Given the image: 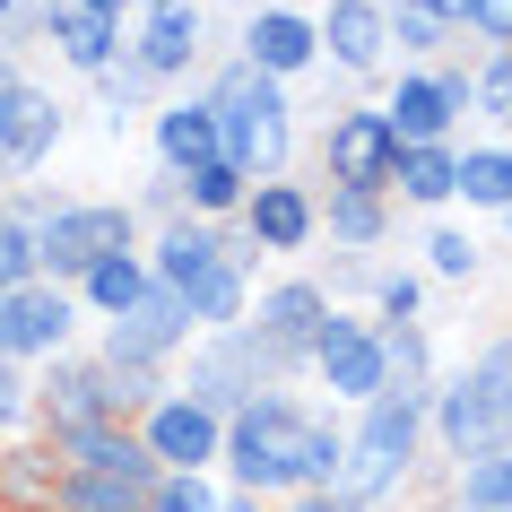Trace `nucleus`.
Returning a JSON list of instances; mask_svg holds the SVG:
<instances>
[{
  "instance_id": "obj_1",
  "label": "nucleus",
  "mask_w": 512,
  "mask_h": 512,
  "mask_svg": "<svg viewBox=\"0 0 512 512\" xmlns=\"http://www.w3.org/2000/svg\"><path fill=\"white\" fill-rule=\"evenodd\" d=\"M139 252H148V278L191 313V330L243 322V304L261 287V252H252L235 226H209V217H174V226H157Z\"/></svg>"
},
{
  "instance_id": "obj_2",
  "label": "nucleus",
  "mask_w": 512,
  "mask_h": 512,
  "mask_svg": "<svg viewBox=\"0 0 512 512\" xmlns=\"http://www.w3.org/2000/svg\"><path fill=\"white\" fill-rule=\"evenodd\" d=\"M200 96L217 113V157L235 165L243 183H278V174H296L304 157V113H296V87L261 79L252 61L217 53L200 70Z\"/></svg>"
},
{
  "instance_id": "obj_3",
  "label": "nucleus",
  "mask_w": 512,
  "mask_h": 512,
  "mask_svg": "<svg viewBox=\"0 0 512 512\" xmlns=\"http://www.w3.org/2000/svg\"><path fill=\"white\" fill-rule=\"evenodd\" d=\"M426 443H434V469H469V460L512 452V330H486L452 374H434Z\"/></svg>"
},
{
  "instance_id": "obj_4",
  "label": "nucleus",
  "mask_w": 512,
  "mask_h": 512,
  "mask_svg": "<svg viewBox=\"0 0 512 512\" xmlns=\"http://www.w3.org/2000/svg\"><path fill=\"white\" fill-rule=\"evenodd\" d=\"M434 486V443H426V400L417 391H382L348 408V460H339V495L374 512H400L408 495Z\"/></svg>"
},
{
  "instance_id": "obj_5",
  "label": "nucleus",
  "mask_w": 512,
  "mask_h": 512,
  "mask_svg": "<svg viewBox=\"0 0 512 512\" xmlns=\"http://www.w3.org/2000/svg\"><path fill=\"white\" fill-rule=\"evenodd\" d=\"M304 426H313V400H304V382L243 400L235 417H226L217 478L243 486V495H261V504H287V495H296V460H304Z\"/></svg>"
},
{
  "instance_id": "obj_6",
  "label": "nucleus",
  "mask_w": 512,
  "mask_h": 512,
  "mask_svg": "<svg viewBox=\"0 0 512 512\" xmlns=\"http://www.w3.org/2000/svg\"><path fill=\"white\" fill-rule=\"evenodd\" d=\"M165 382H174L183 400H200L209 417H235L243 400H261V391H287V365H278V356L261 348L243 322H226V330H200V339L183 348V365H174Z\"/></svg>"
},
{
  "instance_id": "obj_7",
  "label": "nucleus",
  "mask_w": 512,
  "mask_h": 512,
  "mask_svg": "<svg viewBox=\"0 0 512 512\" xmlns=\"http://www.w3.org/2000/svg\"><path fill=\"white\" fill-rule=\"evenodd\" d=\"M139 217L131 200H87V191H70L44 226H35V270L53 278V287H79L96 261H113V252H139Z\"/></svg>"
},
{
  "instance_id": "obj_8",
  "label": "nucleus",
  "mask_w": 512,
  "mask_h": 512,
  "mask_svg": "<svg viewBox=\"0 0 512 512\" xmlns=\"http://www.w3.org/2000/svg\"><path fill=\"white\" fill-rule=\"evenodd\" d=\"M339 313V304L322 296V278L313 270H278L252 287V304H243V330L261 339V348L287 365V382H304V365H313V339H322V322Z\"/></svg>"
},
{
  "instance_id": "obj_9",
  "label": "nucleus",
  "mask_w": 512,
  "mask_h": 512,
  "mask_svg": "<svg viewBox=\"0 0 512 512\" xmlns=\"http://www.w3.org/2000/svg\"><path fill=\"white\" fill-rule=\"evenodd\" d=\"M61 131H70V105H61L53 87L35 79L27 61L0 70V183H35L53 165Z\"/></svg>"
},
{
  "instance_id": "obj_10",
  "label": "nucleus",
  "mask_w": 512,
  "mask_h": 512,
  "mask_svg": "<svg viewBox=\"0 0 512 512\" xmlns=\"http://www.w3.org/2000/svg\"><path fill=\"white\" fill-rule=\"evenodd\" d=\"M304 382L322 391V408H365V400H382L391 391V374H382V330H374V313H330L322 322V339H313V365H304Z\"/></svg>"
},
{
  "instance_id": "obj_11",
  "label": "nucleus",
  "mask_w": 512,
  "mask_h": 512,
  "mask_svg": "<svg viewBox=\"0 0 512 512\" xmlns=\"http://www.w3.org/2000/svg\"><path fill=\"white\" fill-rule=\"evenodd\" d=\"M87 348V313L70 287H53V278H35V287H18V296H0V356L9 365H53V356Z\"/></svg>"
},
{
  "instance_id": "obj_12",
  "label": "nucleus",
  "mask_w": 512,
  "mask_h": 512,
  "mask_svg": "<svg viewBox=\"0 0 512 512\" xmlns=\"http://www.w3.org/2000/svg\"><path fill=\"white\" fill-rule=\"evenodd\" d=\"M191 339H200V330H191V313L165 296V287H148V296H139L122 322H105L96 339H87V348L105 356L113 374H174Z\"/></svg>"
},
{
  "instance_id": "obj_13",
  "label": "nucleus",
  "mask_w": 512,
  "mask_h": 512,
  "mask_svg": "<svg viewBox=\"0 0 512 512\" xmlns=\"http://www.w3.org/2000/svg\"><path fill=\"white\" fill-rule=\"evenodd\" d=\"M391 157H400V139H391V122L374 113V96L330 105V113H322V131H313V165H322V183L391 191Z\"/></svg>"
},
{
  "instance_id": "obj_14",
  "label": "nucleus",
  "mask_w": 512,
  "mask_h": 512,
  "mask_svg": "<svg viewBox=\"0 0 512 512\" xmlns=\"http://www.w3.org/2000/svg\"><path fill=\"white\" fill-rule=\"evenodd\" d=\"M235 235L261 252V261H304L322 243V191L304 174H278V183H252L235 209Z\"/></svg>"
},
{
  "instance_id": "obj_15",
  "label": "nucleus",
  "mask_w": 512,
  "mask_h": 512,
  "mask_svg": "<svg viewBox=\"0 0 512 512\" xmlns=\"http://www.w3.org/2000/svg\"><path fill=\"white\" fill-rule=\"evenodd\" d=\"M122 53L148 70V79L174 96V87H191L200 70H209V9L200 0H174V9H139L131 35H122Z\"/></svg>"
},
{
  "instance_id": "obj_16",
  "label": "nucleus",
  "mask_w": 512,
  "mask_h": 512,
  "mask_svg": "<svg viewBox=\"0 0 512 512\" xmlns=\"http://www.w3.org/2000/svg\"><path fill=\"white\" fill-rule=\"evenodd\" d=\"M235 61H252L261 79L296 87L322 70V27H313V9H287V0H252L235 27Z\"/></svg>"
},
{
  "instance_id": "obj_17",
  "label": "nucleus",
  "mask_w": 512,
  "mask_h": 512,
  "mask_svg": "<svg viewBox=\"0 0 512 512\" xmlns=\"http://www.w3.org/2000/svg\"><path fill=\"white\" fill-rule=\"evenodd\" d=\"M131 434H139V452L157 460V469H217V452H226V417H209L200 400H183L174 382L139 408Z\"/></svg>"
},
{
  "instance_id": "obj_18",
  "label": "nucleus",
  "mask_w": 512,
  "mask_h": 512,
  "mask_svg": "<svg viewBox=\"0 0 512 512\" xmlns=\"http://www.w3.org/2000/svg\"><path fill=\"white\" fill-rule=\"evenodd\" d=\"M313 27H322V70H330V79H348V87L391 79V27H382V0H322Z\"/></svg>"
},
{
  "instance_id": "obj_19",
  "label": "nucleus",
  "mask_w": 512,
  "mask_h": 512,
  "mask_svg": "<svg viewBox=\"0 0 512 512\" xmlns=\"http://www.w3.org/2000/svg\"><path fill=\"white\" fill-rule=\"evenodd\" d=\"M35 18H44L35 44H53V61L70 70V79H96L105 61H122V35H131V18L87 9V0H35Z\"/></svg>"
},
{
  "instance_id": "obj_20",
  "label": "nucleus",
  "mask_w": 512,
  "mask_h": 512,
  "mask_svg": "<svg viewBox=\"0 0 512 512\" xmlns=\"http://www.w3.org/2000/svg\"><path fill=\"white\" fill-rule=\"evenodd\" d=\"M148 157H157V174H174L183 183L191 165L217 157V113L200 87H174V96H157V113H148Z\"/></svg>"
},
{
  "instance_id": "obj_21",
  "label": "nucleus",
  "mask_w": 512,
  "mask_h": 512,
  "mask_svg": "<svg viewBox=\"0 0 512 512\" xmlns=\"http://www.w3.org/2000/svg\"><path fill=\"white\" fill-rule=\"evenodd\" d=\"M70 191L53 183H0V296H18V287H35V226L61 209Z\"/></svg>"
},
{
  "instance_id": "obj_22",
  "label": "nucleus",
  "mask_w": 512,
  "mask_h": 512,
  "mask_svg": "<svg viewBox=\"0 0 512 512\" xmlns=\"http://www.w3.org/2000/svg\"><path fill=\"white\" fill-rule=\"evenodd\" d=\"M322 191V235L330 252H374L391 243V226H400V209H391V191H356V183H313Z\"/></svg>"
},
{
  "instance_id": "obj_23",
  "label": "nucleus",
  "mask_w": 512,
  "mask_h": 512,
  "mask_svg": "<svg viewBox=\"0 0 512 512\" xmlns=\"http://www.w3.org/2000/svg\"><path fill=\"white\" fill-rule=\"evenodd\" d=\"M157 469H61L44 512H148Z\"/></svg>"
},
{
  "instance_id": "obj_24",
  "label": "nucleus",
  "mask_w": 512,
  "mask_h": 512,
  "mask_svg": "<svg viewBox=\"0 0 512 512\" xmlns=\"http://www.w3.org/2000/svg\"><path fill=\"white\" fill-rule=\"evenodd\" d=\"M452 209H478V217H504L512 209V139H460Z\"/></svg>"
},
{
  "instance_id": "obj_25",
  "label": "nucleus",
  "mask_w": 512,
  "mask_h": 512,
  "mask_svg": "<svg viewBox=\"0 0 512 512\" xmlns=\"http://www.w3.org/2000/svg\"><path fill=\"white\" fill-rule=\"evenodd\" d=\"M148 287H157V278H148V252H113V261H96V270H87L70 296H79L87 330H105V322H122V313H131Z\"/></svg>"
},
{
  "instance_id": "obj_26",
  "label": "nucleus",
  "mask_w": 512,
  "mask_h": 512,
  "mask_svg": "<svg viewBox=\"0 0 512 512\" xmlns=\"http://www.w3.org/2000/svg\"><path fill=\"white\" fill-rule=\"evenodd\" d=\"M53 478H61V460L44 434H9L0 443V512H44L53 504Z\"/></svg>"
},
{
  "instance_id": "obj_27",
  "label": "nucleus",
  "mask_w": 512,
  "mask_h": 512,
  "mask_svg": "<svg viewBox=\"0 0 512 512\" xmlns=\"http://www.w3.org/2000/svg\"><path fill=\"white\" fill-rule=\"evenodd\" d=\"M382 27H391V61H408V70H426V61L460 53L452 18H443L434 0H382Z\"/></svg>"
},
{
  "instance_id": "obj_28",
  "label": "nucleus",
  "mask_w": 512,
  "mask_h": 512,
  "mask_svg": "<svg viewBox=\"0 0 512 512\" xmlns=\"http://www.w3.org/2000/svg\"><path fill=\"white\" fill-rule=\"evenodd\" d=\"M452 165H460V139L452 148H400L391 157V209H452Z\"/></svg>"
},
{
  "instance_id": "obj_29",
  "label": "nucleus",
  "mask_w": 512,
  "mask_h": 512,
  "mask_svg": "<svg viewBox=\"0 0 512 512\" xmlns=\"http://www.w3.org/2000/svg\"><path fill=\"white\" fill-rule=\"evenodd\" d=\"M87 87H96V113H105V131H113V139L131 131V122H148V113H157V96H165V87L148 79V70H139L131 53H122V61H105V70H96Z\"/></svg>"
},
{
  "instance_id": "obj_30",
  "label": "nucleus",
  "mask_w": 512,
  "mask_h": 512,
  "mask_svg": "<svg viewBox=\"0 0 512 512\" xmlns=\"http://www.w3.org/2000/svg\"><path fill=\"white\" fill-rule=\"evenodd\" d=\"M374 330H382V374H391V391H417V400H434V374H443L434 330H426V322H374Z\"/></svg>"
},
{
  "instance_id": "obj_31",
  "label": "nucleus",
  "mask_w": 512,
  "mask_h": 512,
  "mask_svg": "<svg viewBox=\"0 0 512 512\" xmlns=\"http://www.w3.org/2000/svg\"><path fill=\"white\" fill-rule=\"evenodd\" d=\"M44 443H53L61 469H157L131 426H70V434H44Z\"/></svg>"
},
{
  "instance_id": "obj_32",
  "label": "nucleus",
  "mask_w": 512,
  "mask_h": 512,
  "mask_svg": "<svg viewBox=\"0 0 512 512\" xmlns=\"http://www.w3.org/2000/svg\"><path fill=\"white\" fill-rule=\"evenodd\" d=\"M243 174L226 157H209V165H191L183 174V217H209V226H235V209H243Z\"/></svg>"
},
{
  "instance_id": "obj_33",
  "label": "nucleus",
  "mask_w": 512,
  "mask_h": 512,
  "mask_svg": "<svg viewBox=\"0 0 512 512\" xmlns=\"http://www.w3.org/2000/svg\"><path fill=\"white\" fill-rule=\"evenodd\" d=\"M469 53H512V0H434Z\"/></svg>"
},
{
  "instance_id": "obj_34",
  "label": "nucleus",
  "mask_w": 512,
  "mask_h": 512,
  "mask_svg": "<svg viewBox=\"0 0 512 512\" xmlns=\"http://www.w3.org/2000/svg\"><path fill=\"white\" fill-rule=\"evenodd\" d=\"M426 278H443V287H478V278H486V243L469 235V226H434V235H426Z\"/></svg>"
},
{
  "instance_id": "obj_35",
  "label": "nucleus",
  "mask_w": 512,
  "mask_h": 512,
  "mask_svg": "<svg viewBox=\"0 0 512 512\" xmlns=\"http://www.w3.org/2000/svg\"><path fill=\"white\" fill-rule=\"evenodd\" d=\"M374 322H426V270H408V261H382L374 270V296H365Z\"/></svg>"
},
{
  "instance_id": "obj_36",
  "label": "nucleus",
  "mask_w": 512,
  "mask_h": 512,
  "mask_svg": "<svg viewBox=\"0 0 512 512\" xmlns=\"http://www.w3.org/2000/svg\"><path fill=\"white\" fill-rule=\"evenodd\" d=\"M504 113H512V53H469V122L504 131Z\"/></svg>"
},
{
  "instance_id": "obj_37",
  "label": "nucleus",
  "mask_w": 512,
  "mask_h": 512,
  "mask_svg": "<svg viewBox=\"0 0 512 512\" xmlns=\"http://www.w3.org/2000/svg\"><path fill=\"white\" fill-rule=\"evenodd\" d=\"M374 270H382L374 252H330L313 278H322V296L339 304V313H365V296H374Z\"/></svg>"
},
{
  "instance_id": "obj_38",
  "label": "nucleus",
  "mask_w": 512,
  "mask_h": 512,
  "mask_svg": "<svg viewBox=\"0 0 512 512\" xmlns=\"http://www.w3.org/2000/svg\"><path fill=\"white\" fill-rule=\"evenodd\" d=\"M217 469H157V495H148V512H217Z\"/></svg>"
},
{
  "instance_id": "obj_39",
  "label": "nucleus",
  "mask_w": 512,
  "mask_h": 512,
  "mask_svg": "<svg viewBox=\"0 0 512 512\" xmlns=\"http://www.w3.org/2000/svg\"><path fill=\"white\" fill-rule=\"evenodd\" d=\"M131 217H139V235L174 226V217H183V183H174V174H148V183L131 191Z\"/></svg>"
},
{
  "instance_id": "obj_40",
  "label": "nucleus",
  "mask_w": 512,
  "mask_h": 512,
  "mask_svg": "<svg viewBox=\"0 0 512 512\" xmlns=\"http://www.w3.org/2000/svg\"><path fill=\"white\" fill-rule=\"evenodd\" d=\"M9 434H35V391H27V365L0 356V443Z\"/></svg>"
},
{
  "instance_id": "obj_41",
  "label": "nucleus",
  "mask_w": 512,
  "mask_h": 512,
  "mask_svg": "<svg viewBox=\"0 0 512 512\" xmlns=\"http://www.w3.org/2000/svg\"><path fill=\"white\" fill-rule=\"evenodd\" d=\"M270 512H374V504H356V495L322 486V495H287V504H270Z\"/></svg>"
},
{
  "instance_id": "obj_42",
  "label": "nucleus",
  "mask_w": 512,
  "mask_h": 512,
  "mask_svg": "<svg viewBox=\"0 0 512 512\" xmlns=\"http://www.w3.org/2000/svg\"><path fill=\"white\" fill-rule=\"evenodd\" d=\"M217 486H226V478H217ZM217 512H270V504H261V495H243V486H226V495H217Z\"/></svg>"
},
{
  "instance_id": "obj_43",
  "label": "nucleus",
  "mask_w": 512,
  "mask_h": 512,
  "mask_svg": "<svg viewBox=\"0 0 512 512\" xmlns=\"http://www.w3.org/2000/svg\"><path fill=\"white\" fill-rule=\"evenodd\" d=\"M18 9H27V0H0V35H9V27H18Z\"/></svg>"
},
{
  "instance_id": "obj_44",
  "label": "nucleus",
  "mask_w": 512,
  "mask_h": 512,
  "mask_svg": "<svg viewBox=\"0 0 512 512\" xmlns=\"http://www.w3.org/2000/svg\"><path fill=\"white\" fill-rule=\"evenodd\" d=\"M18 61H27V53H18V44H9V35H0V70H18Z\"/></svg>"
},
{
  "instance_id": "obj_45",
  "label": "nucleus",
  "mask_w": 512,
  "mask_h": 512,
  "mask_svg": "<svg viewBox=\"0 0 512 512\" xmlns=\"http://www.w3.org/2000/svg\"><path fill=\"white\" fill-rule=\"evenodd\" d=\"M87 9H113V18H131V0H87Z\"/></svg>"
},
{
  "instance_id": "obj_46",
  "label": "nucleus",
  "mask_w": 512,
  "mask_h": 512,
  "mask_svg": "<svg viewBox=\"0 0 512 512\" xmlns=\"http://www.w3.org/2000/svg\"><path fill=\"white\" fill-rule=\"evenodd\" d=\"M200 9H235V18H243V9H252V0H200Z\"/></svg>"
},
{
  "instance_id": "obj_47",
  "label": "nucleus",
  "mask_w": 512,
  "mask_h": 512,
  "mask_svg": "<svg viewBox=\"0 0 512 512\" xmlns=\"http://www.w3.org/2000/svg\"><path fill=\"white\" fill-rule=\"evenodd\" d=\"M139 9H174V0H131V18H139Z\"/></svg>"
},
{
  "instance_id": "obj_48",
  "label": "nucleus",
  "mask_w": 512,
  "mask_h": 512,
  "mask_svg": "<svg viewBox=\"0 0 512 512\" xmlns=\"http://www.w3.org/2000/svg\"><path fill=\"white\" fill-rule=\"evenodd\" d=\"M495 226H504V243H512V209H504V217H495Z\"/></svg>"
},
{
  "instance_id": "obj_49",
  "label": "nucleus",
  "mask_w": 512,
  "mask_h": 512,
  "mask_svg": "<svg viewBox=\"0 0 512 512\" xmlns=\"http://www.w3.org/2000/svg\"><path fill=\"white\" fill-rule=\"evenodd\" d=\"M495 139H512V113H504V131H495Z\"/></svg>"
},
{
  "instance_id": "obj_50",
  "label": "nucleus",
  "mask_w": 512,
  "mask_h": 512,
  "mask_svg": "<svg viewBox=\"0 0 512 512\" xmlns=\"http://www.w3.org/2000/svg\"><path fill=\"white\" fill-rule=\"evenodd\" d=\"M287 9H313V0H287Z\"/></svg>"
},
{
  "instance_id": "obj_51",
  "label": "nucleus",
  "mask_w": 512,
  "mask_h": 512,
  "mask_svg": "<svg viewBox=\"0 0 512 512\" xmlns=\"http://www.w3.org/2000/svg\"><path fill=\"white\" fill-rule=\"evenodd\" d=\"M504 469H512V452H504Z\"/></svg>"
}]
</instances>
